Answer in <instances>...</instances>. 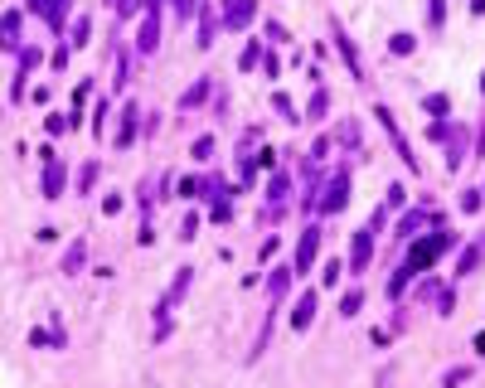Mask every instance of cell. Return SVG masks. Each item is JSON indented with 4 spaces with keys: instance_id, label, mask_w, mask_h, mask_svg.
I'll return each instance as SVG.
<instances>
[{
    "instance_id": "cell-1",
    "label": "cell",
    "mask_w": 485,
    "mask_h": 388,
    "mask_svg": "<svg viewBox=\"0 0 485 388\" xmlns=\"http://www.w3.org/2000/svg\"><path fill=\"white\" fill-rule=\"evenodd\" d=\"M447 243H451V233H432V238H422V243H412V253H408V262H403V272H398V276H393V282H389V292L398 296V292H403V287L412 282V276H417V272H427V267H432V262L442 257V248H447Z\"/></svg>"
},
{
    "instance_id": "cell-2",
    "label": "cell",
    "mask_w": 485,
    "mask_h": 388,
    "mask_svg": "<svg viewBox=\"0 0 485 388\" xmlns=\"http://www.w3.org/2000/svg\"><path fill=\"white\" fill-rule=\"evenodd\" d=\"M345 199H350V170H335V180L326 185V194L315 199V214H335V209H345Z\"/></svg>"
},
{
    "instance_id": "cell-3",
    "label": "cell",
    "mask_w": 485,
    "mask_h": 388,
    "mask_svg": "<svg viewBox=\"0 0 485 388\" xmlns=\"http://www.w3.org/2000/svg\"><path fill=\"white\" fill-rule=\"evenodd\" d=\"M315 253H320V229L311 224V229L301 233V248H296V272H311V262H315Z\"/></svg>"
},
{
    "instance_id": "cell-4",
    "label": "cell",
    "mask_w": 485,
    "mask_h": 388,
    "mask_svg": "<svg viewBox=\"0 0 485 388\" xmlns=\"http://www.w3.org/2000/svg\"><path fill=\"white\" fill-rule=\"evenodd\" d=\"M252 20V0H224V25L228 29H243Z\"/></svg>"
},
{
    "instance_id": "cell-5",
    "label": "cell",
    "mask_w": 485,
    "mask_h": 388,
    "mask_svg": "<svg viewBox=\"0 0 485 388\" xmlns=\"http://www.w3.org/2000/svg\"><path fill=\"white\" fill-rule=\"evenodd\" d=\"M59 194H64V165L49 155L44 160V199H59Z\"/></svg>"
},
{
    "instance_id": "cell-6",
    "label": "cell",
    "mask_w": 485,
    "mask_h": 388,
    "mask_svg": "<svg viewBox=\"0 0 485 388\" xmlns=\"http://www.w3.org/2000/svg\"><path fill=\"white\" fill-rule=\"evenodd\" d=\"M155 39H160V15L150 10V15L141 20V39H136V49H141V53H150V49H155Z\"/></svg>"
},
{
    "instance_id": "cell-7",
    "label": "cell",
    "mask_w": 485,
    "mask_h": 388,
    "mask_svg": "<svg viewBox=\"0 0 485 388\" xmlns=\"http://www.w3.org/2000/svg\"><path fill=\"white\" fill-rule=\"evenodd\" d=\"M369 253H373V229H364V233H354V253H350V267L359 272V267L369 262Z\"/></svg>"
},
{
    "instance_id": "cell-8",
    "label": "cell",
    "mask_w": 485,
    "mask_h": 388,
    "mask_svg": "<svg viewBox=\"0 0 485 388\" xmlns=\"http://www.w3.org/2000/svg\"><path fill=\"white\" fill-rule=\"evenodd\" d=\"M29 5H34L49 25H64V15H68V0H29Z\"/></svg>"
},
{
    "instance_id": "cell-9",
    "label": "cell",
    "mask_w": 485,
    "mask_h": 388,
    "mask_svg": "<svg viewBox=\"0 0 485 388\" xmlns=\"http://www.w3.org/2000/svg\"><path fill=\"white\" fill-rule=\"evenodd\" d=\"M311 315H315V292H306V296L296 301V315H291V325H296V330H306V325H311Z\"/></svg>"
},
{
    "instance_id": "cell-10",
    "label": "cell",
    "mask_w": 485,
    "mask_h": 388,
    "mask_svg": "<svg viewBox=\"0 0 485 388\" xmlns=\"http://www.w3.org/2000/svg\"><path fill=\"white\" fill-rule=\"evenodd\" d=\"M20 44V15H5L0 20V49H15Z\"/></svg>"
},
{
    "instance_id": "cell-11",
    "label": "cell",
    "mask_w": 485,
    "mask_h": 388,
    "mask_svg": "<svg viewBox=\"0 0 485 388\" xmlns=\"http://www.w3.org/2000/svg\"><path fill=\"white\" fill-rule=\"evenodd\" d=\"M136 117H141L136 107H127V112H122V122H117V146H127V141L136 136Z\"/></svg>"
},
{
    "instance_id": "cell-12",
    "label": "cell",
    "mask_w": 485,
    "mask_h": 388,
    "mask_svg": "<svg viewBox=\"0 0 485 388\" xmlns=\"http://www.w3.org/2000/svg\"><path fill=\"white\" fill-rule=\"evenodd\" d=\"M422 224H427V209H417V214H408V218H403V224H398V233H403V238H412V233H417Z\"/></svg>"
},
{
    "instance_id": "cell-13",
    "label": "cell",
    "mask_w": 485,
    "mask_h": 388,
    "mask_svg": "<svg viewBox=\"0 0 485 388\" xmlns=\"http://www.w3.org/2000/svg\"><path fill=\"white\" fill-rule=\"evenodd\" d=\"M83 257H88V248H83V243H73V248H68V257H64V272H78V267H83Z\"/></svg>"
},
{
    "instance_id": "cell-14",
    "label": "cell",
    "mask_w": 485,
    "mask_h": 388,
    "mask_svg": "<svg viewBox=\"0 0 485 388\" xmlns=\"http://www.w3.org/2000/svg\"><path fill=\"white\" fill-rule=\"evenodd\" d=\"M287 276H291V272H272V276H267V292H272V301L287 292Z\"/></svg>"
},
{
    "instance_id": "cell-15",
    "label": "cell",
    "mask_w": 485,
    "mask_h": 388,
    "mask_svg": "<svg viewBox=\"0 0 485 388\" xmlns=\"http://www.w3.org/2000/svg\"><path fill=\"white\" fill-rule=\"evenodd\" d=\"M282 194H287V175H272V185H267V199L282 204Z\"/></svg>"
},
{
    "instance_id": "cell-16",
    "label": "cell",
    "mask_w": 485,
    "mask_h": 388,
    "mask_svg": "<svg viewBox=\"0 0 485 388\" xmlns=\"http://www.w3.org/2000/svg\"><path fill=\"white\" fill-rule=\"evenodd\" d=\"M209 155H213V136H199L194 141V160H209Z\"/></svg>"
},
{
    "instance_id": "cell-17",
    "label": "cell",
    "mask_w": 485,
    "mask_h": 388,
    "mask_svg": "<svg viewBox=\"0 0 485 388\" xmlns=\"http://www.w3.org/2000/svg\"><path fill=\"white\" fill-rule=\"evenodd\" d=\"M359 306H364V296H359V292H345V301H340V311H345V315H354Z\"/></svg>"
},
{
    "instance_id": "cell-18",
    "label": "cell",
    "mask_w": 485,
    "mask_h": 388,
    "mask_svg": "<svg viewBox=\"0 0 485 388\" xmlns=\"http://www.w3.org/2000/svg\"><path fill=\"white\" fill-rule=\"evenodd\" d=\"M461 209L475 214V209H480V190H466V194H461Z\"/></svg>"
},
{
    "instance_id": "cell-19",
    "label": "cell",
    "mask_w": 485,
    "mask_h": 388,
    "mask_svg": "<svg viewBox=\"0 0 485 388\" xmlns=\"http://www.w3.org/2000/svg\"><path fill=\"white\" fill-rule=\"evenodd\" d=\"M88 29H92V25H88V20H78V25H73V39H68V44H88Z\"/></svg>"
},
{
    "instance_id": "cell-20",
    "label": "cell",
    "mask_w": 485,
    "mask_h": 388,
    "mask_svg": "<svg viewBox=\"0 0 485 388\" xmlns=\"http://www.w3.org/2000/svg\"><path fill=\"white\" fill-rule=\"evenodd\" d=\"M393 53H412V34H393Z\"/></svg>"
},
{
    "instance_id": "cell-21",
    "label": "cell",
    "mask_w": 485,
    "mask_h": 388,
    "mask_svg": "<svg viewBox=\"0 0 485 388\" xmlns=\"http://www.w3.org/2000/svg\"><path fill=\"white\" fill-rule=\"evenodd\" d=\"M180 190H185V194H189V199H199V194H204V190H209V185H204V180H185V185H180Z\"/></svg>"
},
{
    "instance_id": "cell-22",
    "label": "cell",
    "mask_w": 485,
    "mask_h": 388,
    "mask_svg": "<svg viewBox=\"0 0 485 388\" xmlns=\"http://www.w3.org/2000/svg\"><path fill=\"white\" fill-rule=\"evenodd\" d=\"M107 5H112L117 15H131V10H136V0H107Z\"/></svg>"
},
{
    "instance_id": "cell-23",
    "label": "cell",
    "mask_w": 485,
    "mask_h": 388,
    "mask_svg": "<svg viewBox=\"0 0 485 388\" xmlns=\"http://www.w3.org/2000/svg\"><path fill=\"white\" fill-rule=\"evenodd\" d=\"M398 204H403V185H389V204L384 209H398Z\"/></svg>"
}]
</instances>
